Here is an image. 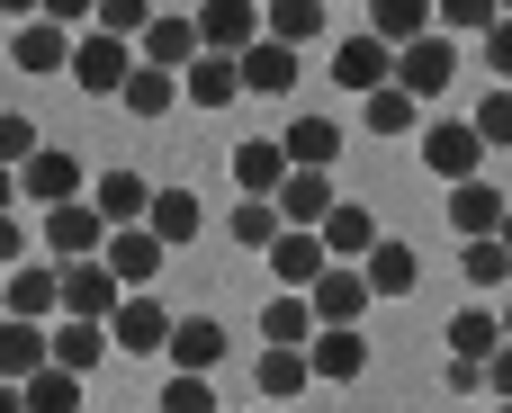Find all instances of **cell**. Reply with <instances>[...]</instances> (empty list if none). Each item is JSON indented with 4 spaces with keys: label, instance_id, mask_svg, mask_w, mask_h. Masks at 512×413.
Returning <instances> with one entry per match:
<instances>
[{
    "label": "cell",
    "instance_id": "obj_20",
    "mask_svg": "<svg viewBox=\"0 0 512 413\" xmlns=\"http://www.w3.org/2000/svg\"><path fill=\"white\" fill-rule=\"evenodd\" d=\"M315 333H324V324H315V297H297V288H279V297L261 306V342H270V351H306Z\"/></svg>",
    "mask_w": 512,
    "mask_h": 413
},
{
    "label": "cell",
    "instance_id": "obj_37",
    "mask_svg": "<svg viewBox=\"0 0 512 413\" xmlns=\"http://www.w3.org/2000/svg\"><path fill=\"white\" fill-rule=\"evenodd\" d=\"M459 279L477 288V297H495L512 279V252H504V234H486V243H459Z\"/></svg>",
    "mask_w": 512,
    "mask_h": 413
},
{
    "label": "cell",
    "instance_id": "obj_32",
    "mask_svg": "<svg viewBox=\"0 0 512 413\" xmlns=\"http://www.w3.org/2000/svg\"><path fill=\"white\" fill-rule=\"evenodd\" d=\"M306 378H315V360H306V351H261V369H252V387H261L270 405H297V396H306Z\"/></svg>",
    "mask_w": 512,
    "mask_h": 413
},
{
    "label": "cell",
    "instance_id": "obj_21",
    "mask_svg": "<svg viewBox=\"0 0 512 413\" xmlns=\"http://www.w3.org/2000/svg\"><path fill=\"white\" fill-rule=\"evenodd\" d=\"M306 360H315V378H333V387H351V378L369 369V342H360V324H324V333L306 342Z\"/></svg>",
    "mask_w": 512,
    "mask_h": 413
},
{
    "label": "cell",
    "instance_id": "obj_23",
    "mask_svg": "<svg viewBox=\"0 0 512 413\" xmlns=\"http://www.w3.org/2000/svg\"><path fill=\"white\" fill-rule=\"evenodd\" d=\"M90 207H99L108 225H144V216H153V189H144V171H99V180H90Z\"/></svg>",
    "mask_w": 512,
    "mask_h": 413
},
{
    "label": "cell",
    "instance_id": "obj_7",
    "mask_svg": "<svg viewBox=\"0 0 512 413\" xmlns=\"http://www.w3.org/2000/svg\"><path fill=\"white\" fill-rule=\"evenodd\" d=\"M333 81L360 90V99L387 90V81H396V45H387V36H342V45H333Z\"/></svg>",
    "mask_w": 512,
    "mask_h": 413
},
{
    "label": "cell",
    "instance_id": "obj_34",
    "mask_svg": "<svg viewBox=\"0 0 512 413\" xmlns=\"http://www.w3.org/2000/svg\"><path fill=\"white\" fill-rule=\"evenodd\" d=\"M225 234H234L243 252H270V243L288 234V216H279V198H243V207L225 216Z\"/></svg>",
    "mask_w": 512,
    "mask_h": 413
},
{
    "label": "cell",
    "instance_id": "obj_24",
    "mask_svg": "<svg viewBox=\"0 0 512 413\" xmlns=\"http://www.w3.org/2000/svg\"><path fill=\"white\" fill-rule=\"evenodd\" d=\"M342 207V189L324 180V171H288V189H279V216L288 225H306V234H324V216Z\"/></svg>",
    "mask_w": 512,
    "mask_h": 413
},
{
    "label": "cell",
    "instance_id": "obj_15",
    "mask_svg": "<svg viewBox=\"0 0 512 413\" xmlns=\"http://www.w3.org/2000/svg\"><path fill=\"white\" fill-rule=\"evenodd\" d=\"M108 351H117V333H108V324H90V315H54V369L90 378Z\"/></svg>",
    "mask_w": 512,
    "mask_h": 413
},
{
    "label": "cell",
    "instance_id": "obj_25",
    "mask_svg": "<svg viewBox=\"0 0 512 413\" xmlns=\"http://www.w3.org/2000/svg\"><path fill=\"white\" fill-rule=\"evenodd\" d=\"M198 54H207L198 18H153V27H144V63H162V72H189Z\"/></svg>",
    "mask_w": 512,
    "mask_h": 413
},
{
    "label": "cell",
    "instance_id": "obj_36",
    "mask_svg": "<svg viewBox=\"0 0 512 413\" xmlns=\"http://www.w3.org/2000/svg\"><path fill=\"white\" fill-rule=\"evenodd\" d=\"M369 36H387V45L432 36V0H369Z\"/></svg>",
    "mask_w": 512,
    "mask_h": 413
},
{
    "label": "cell",
    "instance_id": "obj_9",
    "mask_svg": "<svg viewBox=\"0 0 512 413\" xmlns=\"http://www.w3.org/2000/svg\"><path fill=\"white\" fill-rule=\"evenodd\" d=\"M18 198H45V207H72V198H90V171H81L72 153H54V144H45V153H36L27 171H18Z\"/></svg>",
    "mask_w": 512,
    "mask_h": 413
},
{
    "label": "cell",
    "instance_id": "obj_5",
    "mask_svg": "<svg viewBox=\"0 0 512 413\" xmlns=\"http://www.w3.org/2000/svg\"><path fill=\"white\" fill-rule=\"evenodd\" d=\"M477 162H486V135H477V126H441V117L423 126V171H432V180L459 189V180H477Z\"/></svg>",
    "mask_w": 512,
    "mask_h": 413
},
{
    "label": "cell",
    "instance_id": "obj_48",
    "mask_svg": "<svg viewBox=\"0 0 512 413\" xmlns=\"http://www.w3.org/2000/svg\"><path fill=\"white\" fill-rule=\"evenodd\" d=\"M18 261H27V225H18V216H0V270H18Z\"/></svg>",
    "mask_w": 512,
    "mask_h": 413
},
{
    "label": "cell",
    "instance_id": "obj_30",
    "mask_svg": "<svg viewBox=\"0 0 512 413\" xmlns=\"http://www.w3.org/2000/svg\"><path fill=\"white\" fill-rule=\"evenodd\" d=\"M495 351H504V315H495V306H468V315H450V360H477V369H486Z\"/></svg>",
    "mask_w": 512,
    "mask_h": 413
},
{
    "label": "cell",
    "instance_id": "obj_6",
    "mask_svg": "<svg viewBox=\"0 0 512 413\" xmlns=\"http://www.w3.org/2000/svg\"><path fill=\"white\" fill-rule=\"evenodd\" d=\"M54 270H63V261H54ZM117 306H126V279H117L108 261H72V270H63V315H90V324H108Z\"/></svg>",
    "mask_w": 512,
    "mask_h": 413
},
{
    "label": "cell",
    "instance_id": "obj_12",
    "mask_svg": "<svg viewBox=\"0 0 512 413\" xmlns=\"http://www.w3.org/2000/svg\"><path fill=\"white\" fill-rule=\"evenodd\" d=\"M180 99L207 108V117H216L225 99H243V54H198V63L180 72Z\"/></svg>",
    "mask_w": 512,
    "mask_h": 413
},
{
    "label": "cell",
    "instance_id": "obj_17",
    "mask_svg": "<svg viewBox=\"0 0 512 413\" xmlns=\"http://www.w3.org/2000/svg\"><path fill=\"white\" fill-rule=\"evenodd\" d=\"M512 198L504 189H486V180H459L450 189V225H459V243H486V234H504Z\"/></svg>",
    "mask_w": 512,
    "mask_h": 413
},
{
    "label": "cell",
    "instance_id": "obj_28",
    "mask_svg": "<svg viewBox=\"0 0 512 413\" xmlns=\"http://www.w3.org/2000/svg\"><path fill=\"white\" fill-rule=\"evenodd\" d=\"M117 108H126V117H171V108H180V72H162V63H135V81L117 90Z\"/></svg>",
    "mask_w": 512,
    "mask_h": 413
},
{
    "label": "cell",
    "instance_id": "obj_52",
    "mask_svg": "<svg viewBox=\"0 0 512 413\" xmlns=\"http://www.w3.org/2000/svg\"><path fill=\"white\" fill-rule=\"evenodd\" d=\"M9 198H18V171H9V162H0V216H9Z\"/></svg>",
    "mask_w": 512,
    "mask_h": 413
},
{
    "label": "cell",
    "instance_id": "obj_22",
    "mask_svg": "<svg viewBox=\"0 0 512 413\" xmlns=\"http://www.w3.org/2000/svg\"><path fill=\"white\" fill-rule=\"evenodd\" d=\"M36 369H54V333L45 324H18V315H0V378H36Z\"/></svg>",
    "mask_w": 512,
    "mask_h": 413
},
{
    "label": "cell",
    "instance_id": "obj_35",
    "mask_svg": "<svg viewBox=\"0 0 512 413\" xmlns=\"http://www.w3.org/2000/svg\"><path fill=\"white\" fill-rule=\"evenodd\" d=\"M360 270H369V288H378V297H414V279H423L414 243H378V252H369Z\"/></svg>",
    "mask_w": 512,
    "mask_h": 413
},
{
    "label": "cell",
    "instance_id": "obj_56",
    "mask_svg": "<svg viewBox=\"0 0 512 413\" xmlns=\"http://www.w3.org/2000/svg\"><path fill=\"white\" fill-rule=\"evenodd\" d=\"M495 413H512V405H495Z\"/></svg>",
    "mask_w": 512,
    "mask_h": 413
},
{
    "label": "cell",
    "instance_id": "obj_43",
    "mask_svg": "<svg viewBox=\"0 0 512 413\" xmlns=\"http://www.w3.org/2000/svg\"><path fill=\"white\" fill-rule=\"evenodd\" d=\"M99 27H108V36H126V45H144V27H153V0H99Z\"/></svg>",
    "mask_w": 512,
    "mask_h": 413
},
{
    "label": "cell",
    "instance_id": "obj_10",
    "mask_svg": "<svg viewBox=\"0 0 512 413\" xmlns=\"http://www.w3.org/2000/svg\"><path fill=\"white\" fill-rule=\"evenodd\" d=\"M306 297H315V324H360L378 288H369V270H351V261H333V270H324V279H315Z\"/></svg>",
    "mask_w": 512,
    "mask_h": 413
},
{
    "label": "cell",
    "instance_id": "obj_41",
    "mask_svg": "<svg viewBox=\"0 0 512 413\" xmlns=\"http://www.w3.org/2000/svg\"><path fill=\"white\" fill-rule=\"evenodd\" d=\"M153 413H225V405H216V378H180V369H171V387H162Z\"/></svg>",
    "mask_w": 512,
    "mask_h": 413
},
{
    "label": "cell",
    "instance_id": "obj_19",
    "mask_svg": "<svg viewBox=\"0 0 512 413\" xmlns=\"http://www.w3.org/2000/svg\"><path fill=\"white\" fill-rule=\"evenodd\" d=\"M0 315H18V324H45V315H63V270H9V288H0Z\"/></svg>",
    "mask_w": 512,
    "mask_h": 413
},
{
    "label": "cell",
    "instance_id": "obj_42",
    "mask_svg": "<svg viewBox=\"0 0 512 413\" xmlns=\"http://www.w3.org/2000/svg\"><path fill=\"white\" fill-rule=\"evenodd\" d=\"M504 18V0H441V36H486Z\"/></svg>",
    "mask_w": 512,
    "mask_h": 413
},
{
    "label": "cell",
    "instance_id": "obj_39",
    "mask_svg": "<svg viewBox=\"0 0 512 413\" xmlns=\"http://www.w3.org/2000/svg\"><path fill=\"white\" fill-rule=\"evenodd\" d=\"M27 413H81V378L72 369H36L27 378Z\"/></svg>",
    "mask_w": 512,
    "mask_h": 413
},
{
    "label": "cell",
    "instance_id": "obj_16",
    "mask_svg": "<svg viewBox=\"0 0 512 413\" xmlns=\"http://www.w3.org/2000/svg\"><path fill=\"white\" fill-rule=\"evenodd\" d=\"M216 360H225V324L216 315H180L171 324V369L180 378H216Z\"/></svg>",
    "mask_w": 512,
    "mask_h": 413
},
{
    "label": "cell",
    "instance_id": "obj_8",
    "mask_svg": "<svg viewBox=\"0 0 512 413\" xmlns=\"http://www.w3.org/2000/svg\"><path fill=\"white\" fill-rule=\"evenodd\" d=\"M99 261H108V270H117V279H126V297H135V288H153V270H162V261H171V243H162V234H153V225H117V234H108V252H99Z\"/></svg>",
    "mask_w": 512,
    "mask_h": 413
},
{
    "label": "cell",
    "instance_id": "obj_50",
    "mask_svg": "<svg viewBox=\"0 0 512 413\" xmlns=\"http://www.w3.org/2000/svg\"><path fill=\"white\" fill-rule=\"evenodd\" d=\"M0 18H9V27H27V18H45V0H0Z\"/></svg>",
    "mask_w": 512,
    "mask_h": 413
},
{
    "label": "cell",
    "instance_id": "obj_53",
    "mask_svg": "<svg viewBox=\"0 0 512 413\" xmlns=\"http://www.w3.org/2000/svg\"><path fill=\"white\" fill-rule=\"evenodd\" d=\"M504 342H512V297H504Z\"/></svg>",
    "mask_w": 512,
    "mask_h": 413
},
{
    "label": "cell",
    "instance_id": "obj_1",
    "mask_svg": "<svg viewBox=\"0 0 512 413\" xmlns=\"http://www.w3.org/2000/svg\"><path fill=\"white\" fill-rule=\"evenodd\" d=\"M135 63H144V54H135L126 36H108V27H81V45H72V81H81L90 99H117V90L135 81Z\"/></svg>",
    "mask_w": 512,
    "mask_h": 413
},
{
    "label": "cell",
    "instance_id": "obj_13",
    "mask_svg": "<svg viewBox=\"0 0 512 413\" xmlns=\"http://www.w3.org/2000/svg\"><path fill=\"white\" fill-rule=\"evenodd\" d=\"M270 270H279V288H297V297H306V288H315V279L333 270V252H324V234H306V225H288V234L270 243Z\"/></svg>",
    "mask_w": 512,
    "mask_h": 413
},
{
    "label": "cell",
    "instance_id": "obj_46",
    "mask_svg": "<svg viewBox=\"0 0 512 413\" xmlns=\"http://www.w3.org/2000/svg\"><path fill=\"white\" fill-rule=\"evenodd\" d=\"M54 27H99V0H45Z\"/></svg>",
    "mask_w": 512,
    "mask_h": 413
},
{
    "label": "cell",
    "instance_id": "obj_54",
    "mask_svg": "<svg viewBox=\"0 0 512 413\" xmlns=\"http://www.w3.org/2000/svg\"><path fill=\"white\" fill-rule=\"evenodd\" d=\"M504 252H512V216H504Z\"/></svg>",
    "mask_w": 512,
    "mask_h": 413
},
{
    "label": "cell",
    "instance_id": "obj_4",
    "mask_svg": "<svg viewBox=\"0 0 512 413\" xmlns=\"http://www.w3.org/2000/svg\"><path fill=\"white\" fill-rule=\"evenodd\" d=\"M198 36L207 54H252L270 36V0H198Z\"/></svg>",
    "mask_w": 512,
    "mask_h": 413
},
{
    "label": "cell",
    "instance_id": "obj_38",
    "mask_svg": "<svg viewBox=\"0 0 512 413\" xmlns=\"http://www.w3.org/2000/svg\"><path fill=\"white\" fill-rule=\"evenodd\" d=\"M324 9H333V0H270V36H279V45H315V36H324Z\"/></svg>",
    "mask_w": 512,
    "mask_h": 413
},
{
    "label": "cell",
    "instance_id": "obj_29",
    "mask_svg": "<svg viewBox=\"0 0 512 413\" xmlns=\"http://www.w3.org/2000/svg\"><path fill=\"white\" fill-rule=\"evenodd\" d=\"M360 126H369V135H414V126H423V99H414L405 81H387V90L360 99Z\"/></svg>",
    "mask_w": 512,
    "mask_h": 413
},
{
    "label": "cell",
    "instance_id": "obj_2",
    "mask_svg": "<svg viewBox=\"0 0 512 413\" xmlns=\"http://www.w3.org/2000/svg\"><path fill=\"white\" fill-rule=\"evenodd\" d=\"M396 81L432 108V99L459 81V36H441V27H432V36H414V45H396Z\"/></svg>",
    "mask_w": 512,
    "mask_h": 413
},
{
    "label": "cell",
    "instance_id": "obj_18",
    "mask_svg": "<svg viewBox=\"0 0 512 413\" xmlns=\"http://www.w3.org/2000/svg\"><path fill=\"white\" fill-rule=\"evenodd\" d=\"M378 243H387V234H378V216H369L360 198H342V207L324 216V252H333V261H351V270H360Z\"/></svg>",
    "mask_w": 512,
    "mask_h": 413
},
{
    "label": "cell",
    "instance_id": "obj_27",
    "mask_svg": "<svg viewBox=\"0 0 512 413\" xmlns=\"http://www.w3.org/2000/svg\"><path fill=\"white\" fill-rule=\"evenodd\" d=\"M243 90H261V99H288V90H297V54H288L279 36H261V45L243 54Z\"/></svg>",
    "mask_w": 512,
    "mask_h": 413
},
{
    "label": "cell",
    "instance_id": "obj_26",
    "mask_svg": "<svg viewBox=\"0 0 512 413\" xmlns=\"http://www.w3.org/2000/svg\"><path fill=\"white\" fill-rule=\"evenodd\" d=\"M288 171H297V162H288V144H270V135L234 153V180H243V198H279V189H288Z\"/></svg>",
    "mask_w": 512,
    "mask_h": 413
},
{
    "label": "cell",
    "instance_id": "obj_55",
    "mask_svg": "<svg viewBox=\"0 0 512 413\" xmlns=\"http://www.w3.org/2000/svg\"><path fill=\"white\" fill-rule=\"evenodd\" d=\"M504 18H512V0H504Z\"/></svg>",
    "mask_w": 512,
    "mask_h": 413
},
{
    "label": "cell",
    "instance_id": "obj_51",
    "mask_svg": "<svg viewBox=\"0 0 512 413\" xmlns=\"http://www.w3.org/2000/svg\"><path fill=\"white\" fill-rule=\"evenodd\" d=\"M0 413H27V387L18 378H0Z\"/></svg>",
    "mask_w": 512,
    "mask_h": 413
},
{
    "label": "cell",
    "instance_id": "obj_11",
    "mask_svg": "<svg viewBox=\"0 0 512 413\" xmlns=\"http://www.w3.org/2000/svg\"><path fill=\"white\" fill-rule=\"evenodd\" d=\"M72 45H81V36H72V27H54V18L9 27V63H18V72H63V63H72Z\"/></svg>",
    "mask_w": 512,
    "mask_h": 413
},
{
    "label": "cell",
    "instance_id": "obj_14",
    "mask_svg": "<svg viewBox=\"0 0 512 413\" xmlns=\"http://www.w3.org/2000/svg\"><path fill=\"white\" fill-rule=\"evenodd\" d=\"M171 324H180V315H162V306H153L144 288H135V297H126V306L108 315V333H117V351H135V360H144V351H171Z\"/></svg>",
    "mask_w": 512,
    "mask_h": 413
},
{
    "label": "cell",
    "instance_id": "obj_31",
    "mask_svg": "<svg viewBox=\"0 0 512 413\" xmlns=\"http://www.w3.org/2000/svg\"><path fill=\"white\" fill-rule=\"evenodd\" d=\"M279 144H288V162H297V171H324V162L342 153V126H333V117H288V135H279Z\"/></svg>",
    "mask_w": 512,
    "mask_h": 413
},
{
    "label": "cell",
    "instance_id": "obj_44",
    "mask_svg": "<svg viewBox=\"0 0 512 413\" xmlns=\"http://www.w3.org/2000/svg\"><path fill=\"white\" fill-rule=\"evenodd\" d=\"M468 126L486 135V153H495V144H512V90H504V81H495V99H486V108H477Z\"/></svg>",
    "mask_w": 512,
    "mask_h": 413
},
{
    "label": "cell",
    "instance_id": "obj_47",
    "mask_svg": "<svg viewBox=\"0 0 512 413\" xmlns=\"http://www.w3.org/2000/svg\"><path fill=\"white\" fill-rule=\"evenodd\" d=\"M486 396H495V405H512V342L486 360Z\"/></svg>",
    "mask_w": 512,
    "mask_h": 413
},
{
    "label": "cell",
    "instance_id": "obj_45",
    "mask_svg": "<svg viewBox=\"0 0 512 413\" xmlns=\"http://www.w3.org/2000/svg\"><path fill=\"white\" fill-rule=\"evenodd\" d=\"M477 54L495 63V81H504V90H512V18H495V27L477 36Z\"/></svg>",
    "mask_w": 512,
    "mask_h": 413
},
{
    "label": "cell",
    "instance_id": "obj_3",
    "mask_svg": "<svg viewBox=\"0 0 512 413\" xmlns=\"http://www.w3.org/2000/svg\"><path fill=\"white\" fill-rule=\"evenodd\" d=\"M108 234H117V225H108L90 198H72V207H45V252H54L63 270H72V261H99V252H108Z\"/></svg>",
    "mask_w": 512,
    "mask_h": 413
},
{
    "label": "cell",
    "instance_id": "obj_33",
    "mask_svg": "<svg viewBox=\"0 0 512 413\" xmlns=\"http://www.w3.org/2000/svg\"><path fill=\"white\" fill-rule=\"evenodd\" d=\"M162 243H189L198 225H207V207H198V189H153V216H144Z\"/></svg>",
    "mask_w": 512,
    "mask_h": 413
},
{
    "label": "cell",
    "instance_id": "obj_49",
    "mask_svg": "<svg viewBox=\"0 0 512 413\" xmlns=\"http://www.w3.org/2000/svg\"><path fill=\"white\" fill-rule=\"evenodd\" d=\"M450 396H486V369L477 360H450Z\"/></svg>",
    "mask_w": 512,
    "mask_h": 413
},
{
    "label": "cell",
    "instance_id": "obj_40",
    "mask_svg": "<svg viewBox=\"0 0 512 413\" xmlns=\"http://www.w3.org/2000/svg\"><path fill=\"white\" fill-rule=\"evenodd\" d=\"M36 153H45V135H36V117H18V108H0V162H9V171H27Z\"/></svg>",
    "mask_w": 512,
    "mask_h": 413
}]
</instances>
